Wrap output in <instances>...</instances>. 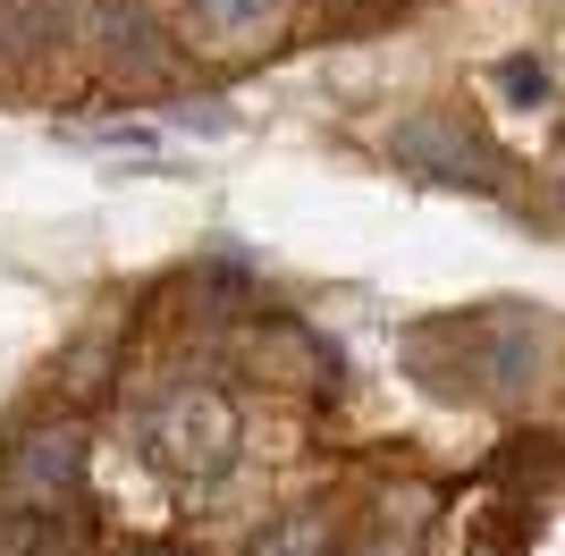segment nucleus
I'll use <instances>...</instances> for the list:
<instances>
[{
    "instance_id": "f03ea898",
    "label": "nucleus",
    "mask_w": 565,
    "mask_h": 556,
    "mask_svg": "<svg viewBox=\"0 0 565 556\" xmlns=\"http://www.w3.org/2000/svg\"><path fill=\"white\" fill-rule=\"evenodd\" d=\"M136 447L178 498H212L245 472V405L220 379H169L143 396Z\"/></svg>"
},
{
    "instance_id": "7ed1b4c3",
    "label": "nucleus",
    "mask_w": 565,
    "mask_h": 556,
    "mask_svg": "<svg viewBox=\"0 0 565 556\" xmlns=\"http://www.w3.org/2000/svg\"><path fill=\"white\" fill-rule=\"evenodd\" d=\"M0 506L18 514H94V430L76 405L9 421L0 439Z\"/></svg>"
},
{
    "instance_id": "9b49d317",
    "label": "nucleus",
    "mask_w": 565,
    "mask_h": 556,
    "mask_svg": "<svg viewBox=\"0 0 565 556\" xmlns=\"http://www.w3.org/2000/svg\"><path fill=\"white\" fill-rule=\"evenodd\" d=\"M414 532H423V523H414V514L397 523V498H388V506H372V523L347 539V556H423V548H414Z\"/></svg>"
},
{
    "instance_id": "20e7f679",
    "label": "nucleus",
    "mask_w": 565,
    "mask_h": 556,
    "mask_svg": "<svg viewBox=\"0 0 565 556\" xmlns=\"http://www.w3.org/2000/svg\"><path fill=\"white\" fill-rule=\"evenodd\" d=\"M388 161L414 169L430 185H456V194H507V152L490 143L481 118H465L456 101H423V110H405L388 127Z\"/></svg>"
},
{
    "instance_id": "0eeeda50",
    "label": "nucleus",
    "mask_w": 565,
    "mask_h": 556,
    "mask_svg": "<svg viewBox=\"0 0 565 556\" xmlns=\"http://www.w3.org/2000/svg\"><path fill=\"white\" fill-rule=\"evenodd\" d=\"M102 523L94 514H18L0 506V556H94Z\"/></svg>"
},
{
    "instance_id": "1a4fd4ad",
    "label": "nucleus",
    "mask_w": 565,
    "mask_h": 556,
    "mask_svg": "<svg viewBox=\"0 0 565 556\" xmlns=\"http://www.w3.org/2000/svg\"><path fill=\"white\" fill-rule=\"evenodd\" d=\"M270 18H279V0H186V34L203 51H245Z\"/></svg>"
},
{
    "instance_id": "9d476101",
    "label": "nucleus",
    "mask_w": 565,
    "mask_h": 556,
    "mask_svg": "<svg viewBox=\"0 0 565 556\" xmlns=\"http://www.w3.org/2000/svg\"><path fill=\"white\" fill-rule=\"evenodd\" d=\"M490 85L507 93V110H523V118L557 110V76H548V60H532V51H507V60H490Z\"/></svg>"
},
{
    "instance_id": "39448f33",
    "label": "nucleus",
    "mask_w": 565,
    "mask_h": 556,
    "mask_svg": "<svg viewBox=\"0 0 565 556\" xmlns=\"http://www.w3.org/2000/svg\"><path fill=\"white\" fill-rule=\"evenodd\" d=\"M85 34L110 60V76H127V85H169V68H178V51H169L161 18L143 0H85Z\"/></svg>"
},
{
    "instance_id": "423d86ee",
    "label": "nucleus",
    "mask_w": 565,
    "mask_h": 556,
    "mask_svg": "<svg viewBox=\"0 0 565 556\" xmlns=\"http://www.w3.org/2000/svg\"><path fill=\"white\" fill-rule=\"evenodd\" d=\"M347 539L354 532H347V514H338L330 498H296V506L262 514L236 556H347Z\"/></svg>"
},
{
    "instance_id": "ddd939ff",
    "label": "nucleus",
    "mask_w": 565,
    "mask_h": 556,
    "mask_svg": "<svg viewBox=\"0 0 565 556\" xmlns=\"http://www.w3.org/2000/svg\"><path fill=\"white\" fill-rule=\"evenodd\" d=\"M405 9H414V0H405Z\"/></svg>"
},
{
    "instance_id": "f257e3e1",
    "label": "nucleus",
    "mask_w": 565,
    "mask_h": 556,
    "mask_svg": "<svg viewBox=\"0 0 565 556\" xmlns=\"http://www.w3.org/2000/svg\"><path fill=\"white\" fill-rule=\"evenodd\" d=\"M405 379L448 405H523L548 363V312L523 296H490L465 312H430L397 338Z\"/></svg>"
},
{
    "instance_id": "6e6552de",
    "label": "nucleus",
    "mask_w": 565,
    "mask_h": 556,
    "mask_svg": "<svg viewBox=\"0 0 565 556\" xmlns=\"http://www.w3.org/2000/svg\"><path fill=\"white\" fill-rule=\"evenodd\" d=\"M68 34H85V0H0V51H60Z\"/></svg>"
},
{
    "instance_id": "f8f14e48",
    "label": "nucleus",
    "mask_w": 565,
    "mask_h": 556,
    "mask_svg": "<svg viewBox=\"0 0 565 556\" xmlns=\"http://www.w3.org/2000/svg\"><path fill=\"white\" fill-rule=\"evenodd\" d=\"M118 556H203V548H186V539H127Z\"/></svg>"
}]
</instances>
